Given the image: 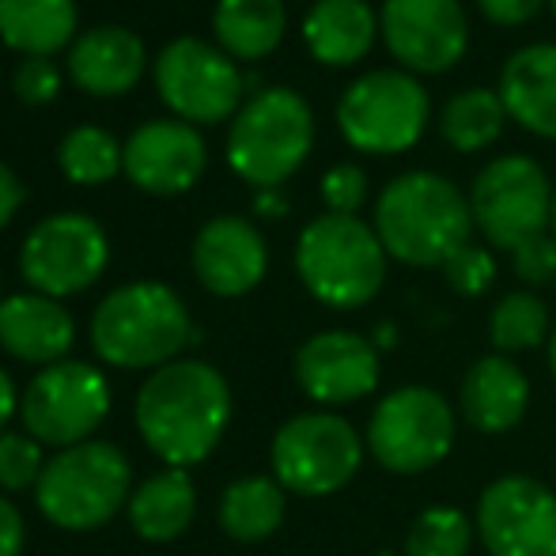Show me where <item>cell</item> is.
<instances>
[{
  "mask_svg": "<svg viewBox=\"0 0 556 556\" xmlns=\"http://www.w3.org/2000/svg\"><path fill=\"white\" fill-rule=\"evenodd\" d=\"M231 420V390L213 364L175 359L155 367L137 394V428L167 469H190L220 446Z\"/></svg>",
  "mask_w": 556,
  "mask_h": 556,
  "instance_id": "cell-1",
  "label": "cell"
},
{
  "mask_svg": "<svg viewBox=\"0 0 556 556\" xmlns=\"http://www.w3.org/2000/svg\"><path fill=\"white\" fill-rule=\"evenodd\" d=\"M375 235L394 262L432 269L458 254L473 235L469 198L435 170H405L375 198Z\"/></svg>",
  "mask_w": 556,
  "mask_h": 556,
  "instance_id": "cell-2",
  "label": "cell"
},
{
  "mask_svg": "<svg viewBox=\"0 0 556 556\" xmlns=\"http://www.w3.org/2000/svg\"><path fill=\"white\" fill-rule=\"evenodd\" d=\"M190 311L175 288L132 280L106 295L91 315V349L111 367H167L186 344H198Z\"/></svg>",
  "mask_w": 556,
  "mask_h": 556,
  "instance_id": "cell-3",
  "label": "cell"
},
{
  "mask_svg": "<svg viewBox=\"0 0 556 556\" xmlns=\"http://www.w3.org/2000/svg\"><path fill=\"white\" fill-rule=\"evenodd\" d=\"M387 262L379 235L359 216L323 213L295 239V273L318 303L333 311H359L387 285Z\"/></svg>",
  "mask_w": 556,
  "mask_h": 556,
  "instance_id": "cell-4",
  "label": "cell"
},
{
  "mask_svg": "<svg viewBox=\"0 0 556 556\" xmlns=\"http://www.w3.org/2000/svg\"><path fill=\"white\" fill-rule=\"evenodd\" d=\"M315 148V111L292 88H265L242 103L227 132V163L254 190H280Z\"/></svg>",
  "mask_w": 556,
  "mask_h": 556,
  "instance_id": "cell-5",
  "label": "cell"
},
{
  "mask_svg": "<svg viewBox=\"0 0 556 556\" xmlns=\"http://www.w3.org/2000/svg\"><path fill=\"white\" fill-rule=\"evenodd\" d=\"M432 122V99L420 76L405 68H371L337 99V129L364 155H402L420 144Z\"/></svg>",
  "mask_w": 556,
  "mask_h": 556,
  "instance_id": "cell-6",
  "label": "cell"
},
{
  "mask_svg": "<svg viewBox=\"0 0 556 556\" xmlns=\"http://www.w3.org/2000/svg\"><path fill=\"white\" fill-rule=\"evenodd\" d=\"M129 458L114 443L88 440L46 462L35 484L38 511L61 530H99L132 496Z\"/></svg>",
  "mask_w": 556,
  "mask_h": 556,
  "instance_id": "cell-7",
  "label": "cell"
},
{
  "mask_svg": "<svg viewBox=\"0 0 556 556\" xmlns=\"http://www.w3.org/2000/svg\"><path fill=\"white\" fill-rule=\"evenodd\" d=\"M458 435V413L432 387H397L371 409L367 420V454L387 473L417 477L435 469L451 454Z\"/></svg>",
  "mask_w": 556,
  "mask_h": 556,
  "instance_id": "cell-8",
  "label": "cell"
},
{
  "mask_svg": "<svg viewBox=\"0 0 556 556\" xmlns=\"http://www.w3.org/2000/svg\"><path fill=\"white\" fill-rule=\"evenodd\" d=\"M553 182L534 155L507 152L477 170L469 186L473 231L496 250H519L522 242L549 235L553 224Z\"/></svg>",
  "mask_w": 556,
  "mask_h": 556,
  "instance_id": "cell-9",
  "label": "cell"
},
{
  "mask_svg": "<svg viewBox=\"0 0 556 556\" xmlns=\"http://www.w3.org/2000/svg\"><path fill=\"white\" fill-rule=\"evenodd\" d=\"M367 443L341 413L318 409L285 420L273 435V477L295 496H333L364 466Z\"/></svg>",
  "mask_w": 556,
  "mask_h": 556,
  "instance_id": "cell-10",
  "label": "cell"
},
{
  "mask_svg": "<svg viewBox=\"0 0 556 556\" xmlns=\"http://www.w3.org/2000/svg\"><path fill=\"white\" fill-rule=\"evenodd\" d=\"M155 88L167 111L190 125H220L242 111L247 76L220 46L175 38L155 58Z\"/></svg>",
  "mask_w": 556,
  "mask_h": 556,
  "instance_id": "cell-11",
  "label": "cell"
},
{
  "mask_svg": "<svg viewBox=\"0 0 556 556\" xmlns=\"http://www.w3.org/2000/svg\"><path fill=\"white\" fill-rule=\"evenodd\" d=\"M23 428L42 446H76L88 443L91 432L111 413V382L99 367L80 359H61L30 379L20 402Z\"/></svg>",
  "mask_w": 556,
  "mask_h": 556,
  "instance_id": "cell-12",
  "label": "cell"
},
{
  "mask_svg": "<svg viewBox=\"0 0 556 556\" xmlns=\"http://www.w3.org/2000/svg\"><path fill=\"white\" fill-rule=\"evenodd\" d=\"M111 262V239L91 216L58 213L30 227L20 250V273L38 295L65 300L103 277Z\"/></svg>",
  "mask_w": 556,
  "mask_h": 556,
  "instance_id": "cell-13",
  "label": "cell"
},
{
  "mask_svg": "<svg viewBox=\"0 0 556 556\" xmlns=\"http://www.w3.org/2000/svg\"><path fill=\"white\" fill-rule=\"evenodd\" d=\"M379 38L397 68L443 76L469 50V15L462 0H382Z\"/></svg>",
  "mask_w": 556,
  "mask_h": 556,
  "instance_id": "cell-14",
  "label": "cell"
},
{
  "mask_svg": "<svg viewBox=\"0 0 556 556\" xmlns=\"http://www.w3.org/2000/svg\"><path fill=\"white\" fill-rule=\"evenodd\" d=\"M473 527L489 556H556V492L527 473L496 477L481 489Z\"/></svg>",
  "mask_w": 556,
  "mask_h": 556,
  "instance_id": "cell-15",
  "label": "cell"
},
{
  "mask_svg": "<svg viewBox=\"0 0 556 556\" xmlns=\"http://www.w3.org/2000/svg\"><path fill=\"white\" fill-rule=\"evenodd\" d=\"M379 349L371 337L352 330H323L295 352V382L323 409L364 402L379 387Z\"/></svg>",
  "mask_w": 556,
  "mask_h": 556,
  "instance_id": "cell-16",
  "label": "cell"
},
{
  "mask_svg": "<svg viewBox=\"0 0 556 556\" xmlns=\"http://www.w3.org/2000/svg\"><path fill=\"white\" fill-rule=\"evenodd\" d=\"M208 167V148L198 125L178 117H155L132 129L122 144V170L137 190L155 198H175L201 182Z\"/></svg>",
  "mask_w": 556,
  "mask_h": 556,
  "instance_id": "cell-17",
  "label": "cell"
},
{
  "mask_svg": "<svg viewBox=\"0 0 556 556\" xmlns=\"http://www.w3.org/2000/svg\"><path fill=\"white\" fill-rule=\"evenodd\" d=\"M269 269L265 235L242 216H216L193 239V277L220 300L254 292Z\"/></svg>",
  "mask_w": 556,
  "mask_h": 556,
  "instance_id": "cell-18",
  "label": "cell"
},
{
  "mask_svg": "<svg viewBox=\"0 0 556 556\" xmlns=\"http://www.w3.org/2000/svg\"><path fill=\"white\" fill-rule=\"evenodd\" d=\"M530 409V379L504 352L481 356L458 387V413L473 432L507 435L522 425Z\"/></svg>",
  "mask_w": 556,
  "mask_h": 556,
  "instance_id": "cell-19",
  "label": "cell"
},
{
  "mask_svg": "<svg viewBox=\"0 0 556 556\" xmlns=\"http://www.w3.org/2000/svg\"><path fill=\"white\" fill-rule=\"evenodd\" d=\"M68 76L88 96H129L144 76V38L117 23L84 30L68 46Z\"/></svg>",
  "mask_w": 556,
  "mask_h": 556,
  "instance_id": "cell-20",
  "label": "cell"
},
{
  "mask_svg": "<svg viewBox=\"0 0 556 556\" xmlns=\"http://www.w3.org/2000/svg\"><path fill=\"white\" fill-rule=\"evenodd\" d=\"M496 96L507 122L542 140H556V42L519 46L500 68Z\"/></svg>",
  "mask_w": 556,
  "mask_h": 556,
  "instance_id": "cell-21",
  "label": "cell"
},
{
  "mask_svg": "<svg viewBox=\"0 0 556 556\" xmlns=\"http://www.w3.org/2000/svg\"><path fill=\"white\" fill-rule=\"evenodd\" d=\"M76 341V323L61 300L50 295H8L0 300V344L23 364H61Z\"/></svg>",
  "mask_w": 556,
  "mask_h": 556,
  "instance_id": "cell-22",
  "label": "cell"
},
{
  "mask_svg": "<svg viewBox=\"0 0 556 556\" xmlns=\"http://www.w3.org/2000/svg\"><path fill=\"white\" fill-rule=\"evenodd\" d=\"M303 42L326 68H352L379 42V12L367 0H315L303 15Z\"/></svg>",
  "mask_w": 556,
  "mask_h": 556,
  "instance_id": "cell-23",
  "label": "cell"
},
{
  "mask_svg": "<svg viewBox=\"0 0 556 556\" xmlns=\"http://www.w3.org/2000/svg\"><path fill=\"white\" fill-rule=\"evenodd\" d=\"M76 0H0V42L27 58H50L76 42Z\"/></svg>",
  "mask_w": 556,
  "mask_h": 556,
  "instance_id": "cell-24",
  "label": "cell"
},
{
  "mask_svg": "<svg viewBox=\"0 0 556 556\" xmlns=\"http://www.w3.org/2000/svg\"><path fill=\"white\" fill-rule=\"evenodd\" d=\"M198 515V489L186 469H163L129 496V522L144 542H175Z\"/></svg>",
  "mask_w": 556,
  "mask_h": 556,
  "instance_id": "cell-25",
  "label": "cell"
},
{
  "mask_svg": "<svg viewBox=\"0 0 556 556\" xmlns=\"http://www.w3.org/2000/svg\"><path fill=\"white\" fill-rule=\"evenodd\" d=\"M216 46L235 61H265L288 30L285 0H216Z\"/></svg>",
  "mask_w": 556,
  "mask_h": 556,
  "instance_id": "cell-26",
  "label": "cell"
},
{
  "mask_svg": "<svg viewBox=\"0 0 556 556\" xmlns=\"http://www.w3.org/2000/svg\"><path fill=\"white\" fill-rule=\"evenodd\" d=\"M288 511V492L277 477H239L220 496V527L235 542H265L280 530Z\"/></svg>",
  "mask_w": 556,
  "mask_h": 556,
  "instance_id": "cell-27",
  "label": "cell"
},
{
  "mask_svg": "<svg viewBox=\"0 0 556 556\" xmlns=\"http://www.w3.org/2000/svg\"><path fill=\"white\" fill-rule=\"evenodd\" d=\"M504 125H507V111L492 88L454 91L440 111L443 144L454 148V152H462V155L484 152L489 144H496L500 132H504Z\"/></svg>",
  "mask_w": 556,
  "mask_h": 556,
  "instance_id": "cell-28",
  "label": "cell"
},
{
  "mask_svg": "<svg viewBox=\"0 0 556 556\" xmlns=\"http://www.w3.org/2000/svg\"><path fill=\"white\" fill-rule=\"evenodd\" d=\"M549 333H553L549 307H545L542 295H534L530 288L507 292L492 303L489 341H492V349L504 352V356L542 349V344H549Z\"/></svg>",
  "mask_w": 556,
  "mask_h": 556,
  "instance_id": "cell-29",
  "label": "cell"
},
{
  "mask_svg": "<svg viewBox=\"0 0 556 556\" xmlns=\"http://www.w3.org/2000/svg\"><path fill=\"white\" fill-rule=\"evenodd\" d=\"M58 167L76 186H103L122 170V144L99 125H76L61 137Z\"/></svg>",
  "mask_w": 556,
  "mask_h": 556,
  "instance_id": "cell-30",
  "label": "cell"
},
{
  "mask_svg": "<svg viewBox=\"0 0 556 556\" xmlns=\"http://www.w3.org/2000/svg\"><path fill=\"white\" fill-rule=\"evenodd\" d=\"M477 527L466 511L451 504H432L413 519L402 556H469Z\"/></svg>",
  "mask_w": 556,
  "mask_h": 556,
  "instance_id": "cell-31",
  "label": "cell"
},
{
  "mask_svg": "<svg viewBox=\"0 0 556 556\" xmlns=\"http://www.w3.org/2000/svg\"><path fill=\"white\" fill-rule=\"evenodd\" d=\"M42 469H46L42 443L30 440L27 432L0 435V489L4 492L30 489V484H38Z\"/></svg>",
  "mask_w": 556,
  "mask_h": 556,
  "instance_id": "cell-32",
  "label": "cell"
},
{
  "mask_svg": "<svg viewBox=\"0 0 556 556\" xmlns=\"http://www.w3.org/2000/svg\"><path fill=\"white\" fill-rule=\"evenodd\" d=\"M443 277H446V285H451V292L466 295V300H477V295H484L496 285V257H492L489 247L466 242L458 254H451L443 262Z\"/></svg>",
  "mask_w": 556,
  "mask_h": 556,
  "instance_id": "cell-33",
  "label": "cell"
},
{
  "mask_svg": "<svg viewBox=\"0 0 556 556\" xmlns=\"http://www.w3.org/2000/svg\"><path fill=\"white\" fill-rule=\"evenodd\" d=\"M367 170L359 163H333L330 170L323 175V201L326 213L337 216H359L367 201Z\"/></svg>",
  "mask_w": 556,
  "mask_h": 556,
  "instance_id": "cell-34",
  "label": "cell"
},
{
  "mask_svg": "<svg viewBox=\"0 0 556 556\" xmlns=\"http://www.w3.org/2000/svg\"><path fill=\"white\" fill-rule=\"evenodd\" d=\"M12 91L20 103L46 106L61 96V73L50 58H23L12 76Z\"/></svg>",
  "mask_w": 556,
  "mask_h": 556,
  "instance_id": "cell-35",
  "label": "cell"
},
{
  "mask_svg": "<svg viewBox=\"0 0 556 556\" xmlns=\"http://www.w3.org/2000/svg\"><path fill=\"white\" fill-rule=\"evenodd\" d=\"M511 273L527 288L556 285V239L553 235H538V239L522 242L519 250H511Z\"/></svg>",
  "mask_w": 556,
  "mask_h": 556,
  "instance_id": "cell-36",
  "label": "cell"
},
{
  "mask_svg": "<svg viewBox=\"0 0 556 556\" xmlns=\"http://www.w3.org/2000/svg\"><path fill=\"white\" fill-rule=\"evenodd\" d=\"M481 15L496 27H522V23L534 20L542 8H549V0H477Z\"/></svg>",
  "mask_w": 556,
  "mask_h": 556,
  "instance_id": "cell-37",
  "label": "cell"
},
{
  "mask_svg": "<svg viewBox=\"0 0 556 556\" xmlns=\"http://www.w3.org/2000/svg\"><path fill=\"white\" fill-rule=\"evenodd\" d=\"M23 538H27V530H23V515L15 511L12 500L0 496V556H20Z\"/></svg>",
  "mask_w": 556,
  "mask_h": 556,
  "instance_id": "cell-38",
  "label": "cell"
},
{
  "mask_svg": "<svg viewBox=\"0 0 556 556\" xmlns=\"http://www.w3.org/2000/svg\"><path fill=\"white\" fill-rule=\"evenodd\" d=\"M23 198H27V190H23L20 175L0 160V231H4V227L12 224V216L20 213Z\"/></svg>",
  "mask_w": 556,
  "mask_h": 556,
  "instance_id": "cell-39",
  "label": "cell"
},
{
  "mask_svg": "<svg viewBox=\"0 0 556 556\" xmlns=\"http://www.w3.org/2000/svg\"><path fill=\"white\" fill-rule=\"evenodd\" d=\"M254 213L262 216V220H285V216H288V198H285V190H257Z\"/></svg>",
  "mask_w": 556,
  "mask_h": 556,
  "instance_id": "cell-40",
  "label": "cell"
},
{
  "mask_svg": "<svg viewBox=\"0 0 556 556\" xmlns=\"http://www.w3.org/2000/svg\"><path fill=\"white\" fill-rule=\"evenodd\" d=\"M20 409V397H15V382L12 375L0 367V435H4V425L12 420V413Z\"/></svg>",
  "mask_w": 556,
  "mask_h": 556,
  "instance_id": "cell-41",
  "label": "cell"
},
{
  "mask_svg": "<svg viewBox=\"0 0 556 556\" xmlns=\"http://www.w3.org/2000/svg\"><path fill=\"white\" fill-rule=\"evenodd\" d=\"M371 341H375V349H394V344H397V330H394V323H379V326H375Z\"/></svg>",
  "mask_w": 556,
  "mask_h": 556,
  "instance_id": "cell-42",
  "label": "cell"
},
{
  "mask_svg": "<svg viewBox=\"0 0 556 556\" xmlns=\"http://www.w3.org/2000/svg\"><path fill=\"white\" fill-rule=\"evenodd\" d=\"M545 356H549V371H553V379H556V326H553V333H549V344H545Z\"/></svg>",
  "mask_w": 556,
  "mask_h": 556,
  "instance_id": "cell-43",
  "label": "cell"
},
{
  "mask_svg": "<svg viewBox=\"0 0 556 556\" xmlns=\"http://www.w3.org/2000/svg\"><path fill=\"white\" fill-rule=\"evenodd\" d=\"M549 235L556 239V193H553V224H549Z\"/></svg>",
  "mask_w": 556,
  "mask_h": 556,
  "instance_id": "cell-44",
  "label": "cell"
},
{
  "mask_svg": "<svg viewBox=\"0 0 556 556\" xmlns=\"http://www.w3.org/2000/svg\"><path fill=\"white\" fill-rule=\"evenodd\" d=\"M549 12H553V20H556V0H549Z\"/></svg>",
  "mask_w": 556,
  "mask_h": 556,
  "instance_id": "cell-45",
  "label": "cell"
}]
</instances>
